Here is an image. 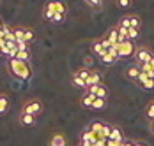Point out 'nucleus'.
Here are the masks:
<instances>
[{
	"instance_id": "f257e3e1",
	"label": "nucleus",
	"mask_w": 154,
	"mask_h": 146,
	"mask_svg": "<svg viewBox=\"0 0 154 146\" xmlns=\"http://www.w3.org/2000/svg\"><path fill=\"white\" fill-rule=\"evenodd\" d=\"M69 13V5L66 4V0H46L43 5V18L48 23L53 25H60L66 21Z\"/></svg>"
},
{
	"instance_id": "f03ea898",
	"label": "nucleus",
	"mask_w": 154,
	"mask_h": 146,
	"mask_svg": "<svg viewBox=\"0 0 154 146\" xmlns=\"http://www.w3.org/2000/svg\"><path fill=\"white\" fill-rule=\"evenodd\" d=\"M5 67H7L9 74L16 79H20V81H29L32 77V74H34L30 62H23V60L18 58H7Z\"/></svg>"
},
{
	"instance_id": "7ed1b4c3",
	"label": "nucleus",
	"mask_w": 154,
	"mask_h": 146,
	"mask_svg": "<svg viewBox=\"0 0 154 146\" xmlns=\"http://www.w3.org/2000/svg\"><path fill=\"white\" fill-rule=\"evenodd\" d=\"M43 111H45V104H43L41 99H35V97L27 99L23 102V106H21V113L23 115H35V116H39Z\"/></svg>"
},
{
	"instance_id": "20e7f679",
	"label": "nucleus",
	"mask_w": 154,
	"mask_h": 146,
	"mask_svg": "<svg viewBox=\"0 0 154 146\" xmlns=\"http://www.w3.org/2000/svg\"><path fill=\"white\" fill-rule=\"evenodd\" d=\"M152 57H154L152 49L149 46H145V44H140V46H137V51H135L133 60H135L137 65H145V63H149L152 60Z\"/></svg>"
},
{
	"instance_id": "39448f33",
	"label": "nucleus",
	"mask_w": 154,
	"mask_h": 146,
	"mask_svg": "<svg viewBox=\"0 0 154 146\" xmlns=\"http://www.w3.org/2000/svg\"><path fill=\"white\" fill-rule=\"evenodd\" d=\"M110 48H112V44L108 42L103 35H101V37H97V39H94L92 44H91V51H92V53H96L99 58H101V57L106 53Z\"/></svg>"
},
{
	"instance_id": "423d86ee",
	"label": "nucleus",
	"mask_w": 154,
	"mask_h": 146,
	"mask_svg": "<svg viewBox=\"0 0 154 146\" xmlns=\"http://www.w3.org/2000/svg\"><path fill=\"white\" fill-rule=\"evenodd\" d=\"M117 53L121 58H128V57H135V51H137V44L133 41H124V42H119L117 46Z\"/></svg>"
},
{
	"instance_id": "0eeeda50",
	"label": "nucleus",
	"mask_w": 154,
	"mask_h": 146,
	"mask_svg": "<svg viewBox=\"0 0 154 146\" xmlns=\"http://www.w3.org/2000/svg\"><path fill=\"white\" fill-rule=\"evenodd\" d=\"M105 127H106V123H105L103 120H96V121H92L91 125H87V129L92 132V134L97 137V139H99V141H108V139H105V136H103Z\"/></svg>"
},
{
	"instance_id": "6e6552de",
	"label": "nucleus",
	"mask_w": 154,
	"mask_h": 146,
	"mask_svg": "<svg viewBox=\"0 0 154 146\" xmlns=\"http://www.w3.org/2000/svg\"><path fill=\"white\" fill-rule=\"evenodd\" d=\"M103 37H105L112 46H117L119 42H122V41H121V32H119V27H117V25H115V27H110V28L103 34Z\"/></svg>"
},
{
	"instance_id": "1a4fd4ad",
	"label": "nucleus",
	"mask_w": 154,
	"mask_h": 146,
	"mask_svg": "<svg viewBox=\"0 0 154 146\" xmlns=\"http://www.w3.org/2000/svg\"><path fill=\"white\" fill-rule=\"evenodd\" d=\"M97 141H99V139H97L87 127L82 130V136H80V146H96Z\"/></svg>"
},
{
	"instance_id": "9d476101",
	"label": "nucleus",
	"mask_w": 154,
	"mask_h": 146,
	"mask_svg": "<svg viewBox=\"0 0 154 146\" xmlns=\"http://www.w3.org/2000/svg\"><path fill=\"white\" fill-rule=\"evenodd\" d=\"M85 92H89V93L96 95L97 99H106V97H108V88H106V85H105V83H99V85L89 86Z\"/></svg>"
},
{
	"instance_id": "9b49d317",
	"label": "nucleus",
	"mask_w": 154,
	"mask_h": 146,
	"mask_svg": "<svg viewBox=\"0 0 154 146\" xmlns=\"http://www.w3.org/2000/svg\"><path fill=\"white\" fill-rule=\"evenodd\" d=\"M119 58H121V57H119V53H117V48H115V46H112L106 53L101 57V62H103L105 65H113Z\"/></svg>"
},
{
	"instance_id": "f8f14e48",
	"label": "nucleus",
	"mask_w": 154,
	"mask_h": 146,
	"mask_svg": "<svg viewBox=\"0 0 154 146\" xmlns=\"http://www.w3.org/2000/svg\"><path fill=\"white\" fill-rule=\"evenodd\" d=\"M135 83H137L142 90H154V79L152 77H147L143 72L140 74V77L135 81Z\"/></svg>"
},
{
	"instance_id": "ddd939ff",
	"label": "nucleus",
	"mask_w": 154,
	"mask_h": 146,
	"mask_svg": "<svg viewBox=\"0 0 154 146\" xmlns=\"http://www.w3.org/2000/svg\"><path fill=\"white\" fill-rule=\"evenodd\" d=\"M108 139H110V141H115V143H124L126 137H124L122 129H121L119 125H112V134H110Z\"/></svg>"
},
{
	"instance_id": "4468645a",
	"label": "nucleus",
	"mask_w": 154,
	"mask_h": 146,
	"mask_svg": "<svg viewBox=\"0 0 154 146\" xmlns=\"http://www.w3.org/2000/svg\"><path fill=\"white\" fill-rule=\"evenodd\" d=\"M140 74H142V71H140V65H137V63H133V65H129V67L126 69V77L131 79L133 83L140 77Z\"/></svg>"
},
{
	"instance_id": "2eb2a0df",
	"label": "nucleus",
	"mask_w": 154,
	"mask_h": 146,
	"mask_svg": "<svg viewBox=\"0 0 154 146\" xmlns=\"http://www.w3.org/2000/svg\"><path fill=\"white\" fill-rule=\"evenodd\" d=\"M35 121H37V116H35V115H23V113H20L18 123H20L21 127H32Z\"/></svg>"
},
{
	"instance_id": "dca6fc26",
	"label": "nucleus",
	"mask_w": 154,
	"mask_h": 146,
	"mask_svg": "<svg viewBox=\"0 0 154 146\" xmlns=\"http://www.w3.org/2000/svg\"><path fill=\"white\" fill-rule=\"evenodd\" d=\"M99 83H103V74L99 72L97 69H92L91 77L87 79V88H89V86H94V85H99Z\"/></svg>"
},
{
	"instance_id": "f3484780",
	"label": "nucleus",
	"mask_w": 154,
	"mask_h": 146,
	"mask_svg": "<svg viewBox=\"0 0 154 146\" xmlns=\"http://www.w3.org/2000/svg\"><path fill=\"white\" fill-rule=\"evenodd\" d=\"M48 146H66V137L60 132H55L50 139H48Z\"/></svg>"
},
{
	"instance_id": "a211bd4d",
	"label": "nucleus",
	"mask_w": 154,
	"mask_h": 146,
	"mask_svg": "<svg viewBox=\"0 0 154 146\" xmlns=\"http://www.w3.org/2000/svg\"><path fill=\"white\" fill-rule=\"evenodd\" d=\"M97 97L92 95V93H89V92H85L83 95H82V99H80V104L83 106V107H89V109H92V104Z\"/></svg>"
},
{
	"instance_id": "6ab92c4d",
	"label": "nucleus",
	"mask_w": 154,
	"mask_h": 146,
	"mask_svg": "<svg viewBox=\"0 0 154 146\" xmlns=\"http://www.w3.org/2000/svg\"><path fill=\"white\" fill-rule=\"evenodd\" d=\"M11 32H13V35H14L16 42H25V27H20V25H18V27H11Z\"/></svg>"
},
{
	"instance_id": "aec40b11",
	"label": "nucleus",
	"mask_w": 154,
	"mask_h": 146,
	"mask_svg": "<svg viewBox=\"0 0 154 146\" xmlns=\"http://www.w3.org/2000/svg\"><path fill=\"white\" fill-rule=\"evenodd\" d=\"M9 106H11L9 95L7 93H0V115H5L9 111Z\"/></svg>"
},
{
	"instance_id": "412c9836",
	"label": "nucleus",
	"mask_w": 154,
	"mask_h": 146,
	"mask_svg": "<svg viewBox=\"0 0 154 146\" xmlns=\"http://www.w3.org/2000/svg\"><path fill=\"white\" fill-rule=\"evenodd\" d=\"M71 81H73V85H76V86H80V88H83V90H87V81L80 76V74L75 71V72L71 74Z\"/></svg>"
},
{
	"instance_id": "4be33fe9",
	"label": "nucleus",
	"mask_w": 154,
	"mask_h": 146,
	"mask_svg": "<svg viewBox=\"0 0 154 146\" xmlns=\"http://www.w3.org/2000/svg\"><path fill=\"white\" fill-rule=\"evenodd\" d=\"M34 41H35V30L30 27H25V42L32 44Z\"/></svg>"
},
{
	"instance_id": "5701e85b",
	"label": "nucleus",
	"mask_w": 154,
	"mask_h": 146,
	"mask_svg": "<svg viewBox=\"0 0 154 146\" xmlns=\"http://www.w3.org/2000/svg\"><path fill=\"white\" fill-rule=\"evenodd\" d=\"M129 23H131V28H142V18L138 14H129Z\"/></svg>"
},
{
	"instance_id": "b1692460",
	"label": "nucleus",
	"mask_w": 154,
	"mask_h": 146,
	"mask_svg": "<svg viewBox=\"0 0 154 146\" xmlns=\"http://www.w3.org/2000/svg\"><path fill=\"white\" fill-rule=\"evenodd\" d=\"M117 27H119V28H126V30L131 28V23H129V14H124L122 18L117 21Z\"/></svg>"
},
{
	"instance_id": "393cba45",
	"label": "nucleus",
	"mask_w": 154,
	"mask_h": 146,
	"mask_svg": "<svg viewBox=\"0 0 154 146\" xmlns=\"http://www.w3.org/2000/svg\"><path fill=\"white\" fill-rule=\"evenodd\" d=\"M106 104H108L106 99H96V101H94V104H92V109H96V111H101V109H105V107H106Z\"/></svg>"
},
{
	"instance_id": "a878e982",
	"label": "nucleus",
	"mask_w": 154,
	"mask_h": 146,
	"mask_svg": "<svg viewBox=\"0 0 154 146\" xmlns=\"http://www.w3.org/2000/svg\"><path fill=\"white\" fill-rule=\"evenodd\" d=\"M145 116H147V120L151 121V120H154V101H151V102L145 106Z\"/></svg>"
},
{
	"instance_id": "bb28decb",
	"label": "nucleus",
	"mask_w": 154,
	"mask_h": 146,
	"mask_svg": "<svg viewBox=\"0 0 154 146\" xmlns=\"http://www.w3.org/2000/svg\"><path fill=\"white\" fill-rule=\"evenodd\" d=\"M89 7H92V9H96V11H99L101 7H103V0H83Z\"/></svg>"
},
{
	"instance_id": "cd10ccee",
	"label": "nucleus",
	"mask_w": 154,
	"mask_h": 146,
	"mask_svg": "<svg viewBox=\"0 0 154 146\" xmlns=\"http://www.w3.org/2000/svg\"><path fill=\"white\" fill-rule=\"evenodd\" d=\"M138 37H140V30L138 28H129L128 30V41H133V42H135Z\"/></svg>"
},
{
	"instance_id": "c85d7f7f",
	"label": "nucleus",
	"mask_w": 154,
	"mask_h": 146,
	"mask_svg": "<svg viewBox=\"0 0 154 146\" xmlns=\"http://www.w3.org/2000/svg\"><path fill=\"white\" fill-rule=\"evenodd\" d=\"M76 72L80 74V76L85 79V81H87V79L91 77V72H92V69H89V67H82V69H78Z\"/></svg>"
},
{
	"instance_id": "c756f323",
	"label": "nucleus",
	"mask_w": 154,
	"mask_h": 146,
	"mask_svg": "<svg viewBox=\"0 0 154 146\" xmlns=\"http://www.w3.org/2000/svg\"><path fill=\"white\" fill-rule=\"evenodd\" d=\"M115 2H117V5H119L121 9H128V7L133 5V0H115Z\"/></svg>"
},
{
	"instance_id": "7c9ffc66",
	"label": "nucleus",
	"mask_w": 154,
	"mask_h": 146,
	"mask_svg": "<svg viewBox=\"0 0 154 146\" xmlns=\"http://www.w3.org/2000/svg\"><path fill=\"white\" fill-rule=\"evenodd\" d=\"M121 146H135V139H126L124 143H121Z\"/></svg>"
},
{
	"instance_id": "2f4dec72",
	"label": "nucleus",
	"mask_w": 154,
	"mask_h": 146,
	"mask_svg": "<svg viewBox=\"0 0 154 146\" xmlns=\"http://www.w3.org/2000/svg\"><path fill=\"white\" fill-rule=\"evenodd\" d=\"M135 146H149L145 141H135Z\"/></svg>"
},
{
	"instance_id": "473e14b6",
	"label": "nucleus",
	"mask_w": 154,
	"mask_h": 146,
	"mask_svg": "<svg viewBox=\"0 0 154 146\" xmlns=\"http://www.w3.org/2000/svg\"><path fill=\"white\" fill-rule=\"evenodd\" d=\"M91 63H92V60H91V57H87L85 58V65H91Z\"/></svg>"
},
{
	"instance_id": "72a5a7b5",
	"label": "nucleus",
	"mask_w": 154,
	"mask_h": 146,
	"mask_svg": "<svg viewBox=\"0 0 154 146\" xmlns=\"http://www.w3.org/2000/svg\"><path fill=\"white\" fill-rule=\"evenodd\" d=\"M149 67H151V69H152V71H154V57H152V60L149 62Z\"/></svg>"
},
{
	"instance_id": "f704fd0d",
	"label": "nucleus",
	"mask_w": 154,
	"mask_h": 146,
	"mask_svg": "<svg viewBox=\"0 0 154 146\" xmlns=\"http://www.w3.org/2000/svg\"><path fill=\"white\" fill-rule=\"evenodd\" d=\"M4 27H5V23H4V21H2V18H0V30L4 28Z\"/></svg>"
},
{
	"instance_id": "c9c22d12",
	"label": "nucleus",
	"mask_w": 154,
	"mask_h": 146,
	"mask_svg": "<svg viewBox=\"0 0 154 146\" xmlns=\"http://www.w3.org/2000/svg\"><path fill=\"white\" fill-rule=\"evenodd\" d=\"M151 130L154 132V120H151Z\"/></svg>"
},
{
	"instance_id": "e433bc0d",
	"label": "nucleus",
	"mask_w": 154,
	"mask_h": 146,
	"mask_svg": "<svg viewBox=\"0 0 154 146\" xmlns=\"http://www.w3.org/2000/svg\"><path fill=\"white\" fill-rule=\"evenodd\" d=\"M0 55H4V49H2V46H0Z\"/></svg>"
}]
</instances>
